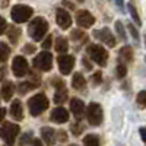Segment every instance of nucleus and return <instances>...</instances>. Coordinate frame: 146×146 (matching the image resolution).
<instances>
[{"instance_id":"1","label":"nucleus","mask_w":146,"mask_h":146,"mask_svg":"<svg viewBox=\"0 0 146 146\" xmlns=\"http://www.w3.org/2000/svg\"><path fill=\"white\" fill-rule=\"evenodd\" d=\"M48 32V22L42 16L34 18L28 25V34L34 41H42Z\"/></svg>"},{"instance_id":"2","label":"nucleus","mask_w":146,"mask_h":146,"mask_svg":"<svg viewBox=\"0 0 146 146\" xmlns=\"http://www.w3.org/2000/svg\"><path fill=\"white\" fill-rule=\"evenodd\" d=\"M86 53L91 57V60H94V63H96L101 67H105L108 63V51L102 45L98 44H89L86 47Z\"/></svg>"},{"instance_id":"3","label":"nucleus","mask_w":146,"mask_h":146,"mask_svg":"<svg viewBox=\"0 0 146 146\" xmlns=\"http://www.w3.org/2000/svg\"><path fill=\"white\" fill-rule=\"evenodd\" d=\"M28 108H29L31 115L34 117L40 115L48 108V98L44 94H36L28 100Z\"/></svg>"},{"instance_id":"4","label":"nucleus","mask_w":146,"mask_h":146,"mask_svg":"<svg viewBox=\"0 0 146 146\" xmlns=\"http://www.w3.org/2000/svg\"><path fill=\"white\" fill-rule=\"evenodd\" d=\"M32 13H34L32 7H29L27 5H15L10 10V16L13 19V22H16V23H23V22L29 21Z\"/></svg>"},{"instance_id":"5","label":"nucleus","mask_w":146,"mask_h":146,"mask_svg":"<svg viewBox=\"0 0 146 146\" xmlns=\"http://www.w3.org/2000/svg\"><path fill=\"white\" fill-rule=\"evenodd\" d=\"M86 118H88L91 126H100L102 123V118H104L102 107L98 102H91L86 108Z\"/></svg>"},{"instance_id":"6","label":"nucleus","mask_w":146,"mask_h":146,"mask_svg":"<svg viewBox=\"0 0 146 146\" xmlns=\"http://www.w3.org/2000/svg\"><path fill=\"white\" fill-rule=\"evenodd\" d=\"M19 135V126L13 123H5L0 129V139H3L6 145H13L16 136Z\"/></svg>"},{"instance_id":"7","label":"nucleus","mask_w":146,"mask_h":146,"mask_svg":"<svg viewBox=\"0 0 146 146\" xmlns=\"http://www.w3.org/2000/svg\"><path fill=\"white\" fill-rule=\"evenodd\" d=\"M34 67L41 72H48L53 67V54L47 50H42L40 54H36L34 58Z\"/></svg>"},{"instance_id":"8","label":"nucleus","mask_w":146,"mask_h":146,"mask_svg":"<svg viewBox=\"0 0 146 146\" xmlns=\"http://www.w3.org/2000/svg\"><path fill=\"white\" fill-rule=\"evenodd\" d=\"M12 72L16 78H23L28 73V62L22 56H16L12 62Z\"/></svg>"},{"instance_id":"9","label":"nucleus","mask_w":146,"mask_h":146,"mask_svg":"<svg viewBox=\"0 0 146 146\" xmlns=\"http://www.w3.org/2000/svg\"><path fill=\"white\" fill-rule=\"evenodd\" d=\"M57 63H58L60 73L62 75H69V73H72L73 67H75V57L69 54H63L57 58Z\"/></svg>"},{"instance_id":"10","label":"nucleus","mask_w":146,"mask_h":146,"mask_svg":"<svg viewBox=\"0 0 146 146\" xmlns=\"http://www.w3.org/2000/svg\"><path fill=\"white\" fill-rule=\"evenodd\" d=\"M94 36L96 40H100V41H102L104 44H107L108 47H114L115 45V38H114V35H113V32L110 31L107 27L105 28H101V29H95L94 31Z\"/></svg>"},{"instance_id":"11","label":"nucleus","mask_w":146,"mask_h":146,"mask_svg":"<svg viewBox=\"0 0 146 146\" xmlns=\"http://www.w3.org/2000/svg\"><path fill=\"white\" fill-rule=\"evenodd\" d=\"M76 23L80 28H91L95 23V16L88 10H79L76 13Z\"/></svg>"},{"instance_id":"12","label":"nucleus","mask_w":146,"mask_h":146,"mask_svg":"<svg viewBox=\"0 0 146 146\" xmlns=\"http://www.w3.org/2000/svg\"><path fill=\"white\" fill-rule=\"evenodd\" d=\"M56 21H57V25L62 28V29H69L72 27V16L67 10L58 7L56 10Z\"/></svg>"},{"instance_id":"13","label":"nucleus","mask_w":146,"mask_h":146,"mask_svg":"<svg viewBox=\"0 0 146 146\" xmlns=\"http://www.w3.org/2000/svg\"><path fill=\"white\" fill-rule=\"evenodd\" d=\"M50 120L54 121V123H58V124L66 123V121L69 120V113H67V110L63 108V107L54 108L53 111H51V114H50Z\"/></svg>"},{"instance_id":"14","label":"nucleus","mask_w":146,"mask_h":146,"mask_svg":"<svg viewBox=\"0 0 146 146\" xmlns=\"http://www.w3.org/2000/svg\"><path fill=\"white\" fill-rule=\"evenodd\" d=\"M70 110H72L73 115L76 117V120H82V117L85 114V104H83V101L79 100V98H73L70 101Z\"/></svg>"},{"instance_id":"15","label":"nucleus","mask_w":146,"mask_h":146,"mask_svg":"<svg viewBox=\"0 0 146 146\" xmlns=\"http://www.w3.org/2000/svg\"><path fill=\"white\" fill-rule=\"evenodd\" d=\"M10 115L13 117L15 120L21 121L23 118V107H22V102L21 100H15L10 105Z\"/></svg>"},{"instance_id":"16","label":"nucleus","mask_w":146,"mask_h":146,"mask_svg":"<svg viewBox=\"0 0 146 146\" xmlns=\"http://www.w3.org/2000/svg\"><path fill=\"white\" fill-rule=\"evenodd\" d=\"M41 137L44 139V142H45L48 146H53V145L56 143L57 135H56V131H54L51 127H42V129H41Z\"/></svg>"},{"instance_id":"17","label":"nucleus","mask_w":146,"mask_h":146,"mask_svg":"<svg viewBox=\"0 0 146 146\" xmlns=\"http://www.w3.org/2000/svg\"><path fill=\"white\" fill-rule=\"evenodd\" d=\"M72 86H73V89H76V91H83L85 88H86V80H85L82 73H75V75H73Z\"/></svg>"},{"instance_id":"18","label":"nucleus","mask_w":146,"mask_h":146,"mask_svg":"<svg viewBox=\"0 0 146 146\" xmlns=\"http://www.w3.org/2000/svg\"><path fill=\"white\" fill-rule=\"evenodd\" d=\"M13 94H15V83H13V82H10V80L5 82V83H3V86H2L3 100H5V101H9L12 96H13Z\"/></svg>"},{"instance_id":"19","label":"nucleus","mask_w":146,"mask_h":146,"mask_svg":"<svg viewBox=\"0 0 146 146\" xmlns=\"http://www.w3.org/2000/svg\"><path fill=\"white\" fill-rule=\"evenodd\" d=\"M118 56H120V58L123 60V62H126V63H131V62H133V48H131L130 45L121 47V48H120V51H118Z\"/></svg>"},{"instance_id":"20","label":"nucleus","mask_w":146,"mask_h":146,"mask_svg":"<svg viewBox=\"0 0 146 146\" xmlns=\"http://www.w3.org/2000/svg\"><path fill=\"white\" fill-rule=\"evenodd\" d=\"M6 32H7V38H9V41L12 44H16L18 40H19V36H21V34H22L21 28H18L16 25H10L9 29H6Z\"/></svg>"},{"instance_id":"21","label":"nucleus","mask_w":146,"mask_h":146,"mask_svg":"<svg viewBox=\"0 0 146 146\" xmlns=\"http://www.w3.org/2000/svg\"><path fill=\"white\" fill-rule=\"evenodd\" d=\"M69 50V42L64 36H57L56 38V51L58 53H67Z\"/></svg>"},{"instance_id":"22","label":"nucleus","mask_w":146,"mask_h":146,"mask_svg":"<svg viewBox=\"0 0 146 146\" xmlns=\"http://www.w3.org/2000/svg\"><path fill=\"white\" fill-rule=\"evenodd\" d=\"M67 95H69V92H67L66 86L56 89V95H54V102H56V104H63V102H64V101L67 100Z\"/></svg>"},{"instance_id":"23","label":"nucleus","mask_w":146,"mask_h":146,"mask_svg":"<svg viewBox=\"0 0 146 146\" xmlns=\"http://www.w3.org/2000/svg\"><path fill=\"white\" fill-rule=\"evenodd\" d=\"M70 36H72V40L75 41V42H85V41L88 40V35L85 34L83 31H80L79 28L78 29H73L70 32Z\"/></svg>"},{"instance_id":"24","label":"nucleus","mask_w":146,"mask_h":146,"mask_svg":"<svg viewBox=\"0 0 146 146\" xmlns=\"http://www.w3.org/2000/svg\"><path fill=\"white\" fill-rule=\"evenodd\" d=\"M10 56V48L6 42H0V63H5Z\"/></svg>"},{"instance_id":"25","label":"nucleus","mask_w":146,"mask_h":146,"mask_svg":"<svg viewBox=\"0 0 146 146\" xmlns=\"http://www.w3.org/2000/svg\"><path fill=\"white\" fill-rule=\"evenodd\" d=\"M34 88H36L35 85L31 82V80H28V82H21L19 85H18V91H19V94H27V92H29L31 89H34Z\"/></svg>"},{"instance_id":"26","label":"nucleus","mask_w":146,"mask_h":146,"mask_svg":"<svg viewBox=\"0 0 146 146\" xmlns=\"http://www.w3.org/2000/svg\"><path fill=\"white\" fill-rule=\"evenodd\" d=\"M83 145L85 146H100V137L96 135H88L83 139Z\"/></svg>"},{"instance_id":"27","label":"nucleus","mask_w":146,"mask_h":146,"mask_svg":"<svg viewBox=\"0 0 146 146\" xmlns=\"http://www.w3.org/2000/svg\"><path fill=\"white\" fill-rule=\"evenodd\" d=\"M127 7H129V12H130V16L133 18V21H135L136 23H137V27H140L142 25V19H140V16H139V13H137V9L133 6L131 3H129L127 5Z\"/></svg>"},{"instance_id":"28","label":"nucleus","mask_w":146,"mask_h":146,"mask_svg":"<svg viewBox=\"0 0 146 146\" xmlns=\"http://www.w3.org/2000/svg\"><path fill=\"white\" fill-rule=\"evenodd\" d=\"M126 75H127V67H126V64H124V63H118L117 67H115V76H117L118 79H123V78H126Z\"/></svg>"},{"instance_id":"29","label":"nucleus","mask_w":146,"mask_h":146,"mask_svg":"<svg viewBox=\"0 0 146 146\" xmlns=\"http://www.w3.org/2000/svg\"><path fill=\"white\" fill-rule=\"evenodd\" d=\"M115 31H117V34H118V36H120V40H123V41H126V40H127L124 25H123V23H121L120 21H117V22H115Z\"/></svg>"},{"instance_id":"30","label":"nucleus","mask_w":146,"mask_h":146,"mask_svg":"<svg viewBox=\"0 0 146 146\" xmlns=\"http://www.w3.org/2000/svg\"><path fill=\"white\" fill-rule=\"evenodd\" d=\"M31 142H32V131H27V133H23V135L21 136L19 146H25V145H28Z\"/></svg>"},{"instance_id":"31","label":"nucleus","mask_w":146,"mask_h":146,"mask_svg":"<svg viewBox=\"0 0 146 146\" xmlns=\"http://www.w3.org/2000/svg\"><path fill=\"white\" fill-rule=\"evenodd\" d=\"M127 29H129V32H130V35H131V38L135 40V42L136 44H139V32H137V29L135 28V25H131V23H129L127 25Z\"/></svg>"},{"instance_id":"32","label":"nucleus","mask_w":146,"mask_h":146,"mask_svg":"<svg viewBox=\"0 0 146 146\" xmlns=\"http://www.w3.org/2000/svg\"><path fill=\"white\" fill-rule=\"evenodd\" d=\"M136 101H137V104H139L142 108H145V107H146V91H140V92L137 94Z\"/></svg>"},{"instance_id":"33","label":"nucleus","mask_w":146,"mask_h":146,"mask_svg":"<svg viewBox=\"0 0 146 146\" xmlns=\"http://www.w3.org/2000/svg\"><path fill=\"white\" fill-rule=\"evenodd\" d=\"M91 80H92V83L95 85H100V83H102V72H95L94 75L91 76Z\"/></svg>"},{"instance_id":"34","label":"nucleus","mask_w":146,"mask_h":146,"mask_svg":"<svg viewBox=\"0 0 146 146\" xmlns=\"http://www.w3.org/2000/svg\"><path fill=\"white\" fill-rule=\"evenodd\" d=\"M72 133H73V135H75V136H79L80 135V133L83 131V126L82 124H79V123H75V124H72Z\"/></svg>"},{"instance_id":"35","label":"nucleus","mask_w":146,"mask_h":146,"mask_svg":"<svg viewBox=\"0 0 146 146\" xmlns=\"http://www.w3.org/2000/svg\"><path fill=\"white\" fill-rule=\"evenodd\" d=\"M51 44H53V38H51V35L45 36V40H42V48H44V50H48V48L51 47Z\"/></svg>"},{"instance_id":"36","label":"nucleus","mask_w":146,"mask_h":146,"mask_svg":"<svg viewBox=\"0 0 146 146\" xmlns=\"http://www.w3.org/2000/svg\"><path fill=\"white\" fill-rule=\"evenodd\" d=\"M35 45H32V44H27L25 47H23V53H27V54H32V53H35Z\"/></svg>"},{"instance_id":"37","label":"nucleus","mask_w":146,"mask_h":146,"mask_svg":"<svg viewBox=\"0 0 146 146\" xmlns=\"http://www.w3.org/2000/svg\"><path fill=\"white\" fill-rule=\"evenodd\" d=\"M6 29H7V23H6V21H5L2 16H0V35L5 34Z\"/></svg>"},{"instance_id":"38","label":"nucleus","mask_w":146,"mask_h":146,"mask_svg":"<svg viewBox=\"0 0 146 146\" xmlns=\"http://www.w3.org/2000/svg\"><path fill=\"white\" fill-rule=\"evenodd\" d=\"M53 85L56 86V89H58V88H63L64 86V82L62 79H58V78H54L53 79Z\"/></svg>"},{"instance_id":"39","label":"nucleus","mask_w":146,"mask_h":146,"mask_svg":"<svg viewBox=\"0 0 146 146\" xmlns=\"http://www.w3.org/2000/svg\"><path fill=\"white\" fill-rule=\"evenodd\" d=\"M82 63H83V66L86 67L88 70H92V63H89V60H88L86 57H83V58H82Z\"/></svg>"},{"instance_id":"40","label":"nucleus","mask_w":146,"mask_h":146,"mask_svg":"<svg viewBox=\"0 0 146 146\" xmlns=\"http://www.w3.org/2000/svg\"><path fill=\"white\" fill-rule=\"evenodd\" d=\"M139 133H140V137H142V140L146 143V127H140Z\"/></svg>"},{"instance_id":"41","label":"nucleus","mask_w":146,"mask_h":146,"mask_svg":"<svg viewBox=\"0 0 146 146\" xmlns=\"http://www.w3.org/2000/svg\"><path fill=\"white\" fill-rule=\"evenodd\" d=\"M58 137H60V140H62V142H66V139H67L66 133H64L63 130H60V131H58Z\"/></svg>"},{"instance_id":"42","label":"nucleus","mask_w":146,"mask_h":146,"mask_svg":"<svg viewBox=\"0 0 146 146\" xmlns=\"http://www.w3.org/2000/svg\"><path fill=\"white\" fill-rule=\"evenodd\" d=\"M31 146H44V145L41 143V140H38V139H34V140L31 142Z\"/></svg>"},{"instance_id":"43","label":"nucleus","mask_w":146,"mask_h":146,"mask_svg":"<svg viewBox=\"0 0 146 146\" xmlns=\"http://www.w3.org/2000/svg\"><path fill=\"white\" fill-rule=\"evenodd\" d=\"M5 115H6V110H5V108H0V123L3 121Z\"/></svg>"},{"instance_id":"44","label":"nucleus","mask_w":146,"mask_h":146,"mask_svg":"<svg viewBox=\"0 0 146 146\" xmlns=\"http://www.w3.org/2000/svg\"><path fill=\"white\" fill-rule=\"evenodd\" d=\"M5 72H6V67H2V69H0V80H3V76H5Z\"/></svg>"},{"instance_id":"45","label":"nucleus","mask_w":146,"mask_h":146,"mask_svg":"<svg viewBox=\"0 0 146 146\" xmlns=\"http://www.w3.org/2000/svg\"><path fill=\"white\" fill-rule=\"evenodd\" d=\"M114 2H115V5H117L120 9H123V0H114Z\"/></svg>"},{"instance_id":"46","label":"nucleus","mask_w":146,"mask_h":146,"mask_svg":"<svg viewBox=\"0 0 146 146\" xmlns=\"http://www.w3.org/2000/svg\"><path fill=\"white\" fill-rule=\"evenodd\" d=\"M2 6H3V7H6V6H7V0H3V3H2Z\"/></svg>"},{"instance_id":"47","label":"nucleus","mask_w":146,"mask_h":146,"mask_svg":"<svg viewBox=\"0 0 146 146\" xmlns=\"http://www.w3.org/2000/svg\"><path fill=\"white\" fill-rule=\"evenodd\" d=\"M145 45H146V35H145Z\"/></svg>"},{"instance_id":"48","label":"nucleus","mask_w":146,"mask_h":146,"mask_svg":"<svg viewBox=\"0 0 146 146\" xmlns=\"http://www.w3.org/2000/svg\"><path fill=\"white\" fill-rule=\"evenodd\" d=\"M78 2H79V3H82V2H83V0H78Z\"/></svg>"},{"instance_id":"49","label":"nucleus","mask_w":146,"mask_h":146,"mask_svg":"<svg viewBox=\"0 0 146 146\" xmlns=\"http://www.w3.org/2000/svg\"><path fill=\"white\" fill-rule=\"evenodd\" d=\"M117 146H123V145H121V143H118V145H117Z\"/></svg>"},{"instance_id":"50","label":"nucleus","mask_w":146,"mask_h":146,"mask_svg":"<svg viewBox=\"0 0 146 146\" xmlns=\"http://www.w3.org/2000/svg\"><path fill=\"white\" fill-rule=\"evenodd\" d=\"M70 146H78V145H70Z\"/></svg>"},{"instance_id":"51","label":"nucleus","mask_w":146,"mask_h":146,"mask_svg":"<svg viewBox=\"0 0 146 146\" xmlns=\"http://www.w3.org/2000/svg\"><path fill=\"white\" fill-rule=\"evenodd\" d=\"M145 60H146V57H145Z\"/></svg>"}]
</instances>
